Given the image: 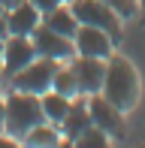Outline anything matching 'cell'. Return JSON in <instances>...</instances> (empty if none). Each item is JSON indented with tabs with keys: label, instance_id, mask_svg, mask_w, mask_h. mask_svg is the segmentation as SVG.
<instances>
[{
	"label": "cell",
	"instance_id": "cell-5",
	"mask_svg": "<svg viewBox=\"0 0 145 148\" xmlns=\"http://www.w3.org/2000/svg\"><path fill=\"white\" fill-rule=\"evenodd\" d=\"M34 39V49H36V58H49V60H57V64H67V60L76 58V45H72L70 36H61V33L49 30L45 24L30 33Z\"/></svg>",
	"mask_w": 145,
	"mask_h": 148
},
{
	"label": "cell",
	"instance_id": "cell-3",
	"mask_svg": "<svg viewBox=\"0 0 145 148\" xmlns=\"http://www.w3.org/2000/svg\"><path fill=\"white\" fill-rule=\"evenodd\" d=\"M57 60H49V58H34L24 70H18L15 76L6 79V88H15V91H27V94H36L42 97L45 91H51V79L57 73Z\"/></svg>",
	"mask_w": 145,
	"mask_h": 148
},
{
	"label": "cell",
	"instance_id": "cell-13",
	"mask_svg": "<svg viewBox=\"0 0 145 148\" xmlns=\"http://www.w3.org/2000/svg\"><path fill=\"white\" fill-rule=\"evenodd\" d=\"M21 145H30V148H57V145H67V142H64V133H61L57 124L39 121L34 130L21 139Z\"/></svg>",
	"mask_w": 145,
	"mask_h": 148
},
{
	"label": "cell",
	"instance_id": "cell-18",
	"mask_svg": "<svg viewBox=\"0 0 145 148\" xmlns=\"http://www.w3.org/2000/svg\"><path fill=\"white\" fill-rule=\"evenodd\" d=\"M30 3H34L39 12H49V9H55L57 3H64V0H30Z\"/></svg>",
	"mask_w": 145,
	"mask_h": 148
},
{
	"label": "cell",
	"instance_id": "cell-15",
	"mask_svg": "<svg viewBox=\"0 0 145 148\" xmlns=\"http://www.w3.org/2000/svg\"><path fill=\"white\" fill-rule=\"evenodd\" d=\"M51 91H57V94H64V97H70V100H76V97H82V91H79V85H76V76H72V70H70V64H61V66H57V73H55V79H51Z\"/></svg>",
	"mask_w": 145,
	"mask_h": 148
},
{
	"label": "cell",
	"instance_id": "cell-21",
	"mask_svg": "<svg viewBox=\"0 0 145 148\" xmlns=\"http://www.w3.org/2000/svg\"><path fill=\"white\" fill-rule=\"evenodd\" d=\"M18 0H0V6H3V9H9V6H15Z\"/></svg>",
	"mask_w": 145,
	"mask_h": 148
},
{
	"label": "cell",
	"instance_id": "cell-14",
	"mask_svg": "<svg viewBox=\"0 0 145 148\" xmlns=\"http://www.w3.org/2000/svg\"><path fill=\"white\" fill-rule=\"evenodd\" d=\"M39 100H42V115H45V121H51V124H61L64 115H67L70 106H72V100L64 97V94H57V91H45Z\"/></svg>",
	"mask_w": 145,
	"mask_h": 148
},
{
	"label": "cell",
	"instance_id": "cell-20",
	"mask_svg": "<svg viewBox=\"0 0 145 148\" xmlns=\"http://www.w3.org/2000/svg\"><path fill=\"white\" fill-rule=\"evenodd\" d=\"M3 121H6V106H3V94H0V130H3Z\"/></svg>",
	"mask_w": 145,
	"mask_h": 148
},
{
	"label": "cell",
	"instance_id": "cell-6",
	"mask_svg": "<svg viewBox=\"0 0 145 148\" xmlns=\"http://www.w3.org/2000/svg\"><path fill=\"white\" fill-rule=\"evenodd\" d=\"M72 45H76V55L106 60L115 51V36L100 30V27H91V24H79L76 36H72Z\"/></svg>",
	"mask_w": 145,
	"mask_h": 148
},
{
	"label": "cell",
	"instance_id": "cell-8",
	"mask_svg": "<svg viewBox=\"0 0 145 148\" xmlns=\"http://www.w3.org/2000/svg\"><path fill=\"white\" fill-rule=\"evenodd\" d=\"M88 100V112H91V124L100 127L103 133H109V136H121L124 133V112L118 109L115 103H109L103 94H91Z\"/></svg>",
	"mask_w": 145,
	"mask_h": 148
},
{
	"label": "cell",
	"instance_id": "cell-4",
	"mask_svg": "<svg viewBox=\"0 0 145 148\" xmlns=\"http://www.w3.org/2000/svg\"><path fill=\"white\" fill-rule=\"evenodd\" d=\"M72 12H76V18H79V24H91V27H100V30H106L112 33V36H121V24H124V18L118 15L112 6H106L103 0H72Z\"/></svg>",
	"mask_w": 145,
	"mask_h": 148
},
{
	"label": "cell",
	"instance_id": "cell-10",
	"mask_svg": "<svg viewBox=\"0 0 145 148\" xmlns=\"http://www.w3.org/2000/svg\"><path fill=\"white\" fill-rule=\"evenodd\" d=\"M39 24H42V12L30 0H18L15 6L6 9V33L12 36H30Z\"/></svg>",
	"mask_w": 145,
	"mask_h": 148
},
{
	"label": "cell",
	"instance_id": "cell-17",
	"mask_svg": "<svg viewBox=\"0 0 145 148\" xmlns=\"http://www.w3.org/2000/svg\"><path fill=\"white\" fill-rule=\"evenodd\" d=\"M103 3L112 6V9H115L124 21H127V18H133L136 12H139V3H136V0H103Z\"/></svg>",
	"mask_w": 145,
	"mask_h": 148
},
{
	"label": "cell",
	"instance_id": "cell-16",
	"mask_svg": "<svg viewBox=\"0 0 145 148\" xmlns=\"http://www.w3.org/2000/svg\"><path fill=\"white\" fill-rule=\"evenodd\" d=\"M109 142H112L109 133H103L100 127L91 124L85 133H79V136H76V142H72V145H79V148H106Z\"/></svg>",
	"mask_w": 145,
	"mask_h": 148
},
{
	"label": "cell",
	"instance_id": "cell-12",
	"mask_svg": "<svg viewBox=\"0 0 145 148\" xmlns=\"http://www.w3.org/2000/svg\"><path fill=\"white\" fill-rule=\"evenodd\" d=\"M42 24L49 30L61 33V36H70V39L76 36V30H79V18H76V12H72L70 3H57L55 9L42 12Z\"/></svg>",
	"mask_w": 145,
	"mask_h": 148
},
{
	"label": "cell",
	"instance_id": "cell-23",
	"mask_svg": "<svg viewBox=\"0 0 145 148\" xmlns=\"http://www.w3.org/2000/svg\"><path fill=\"white\" fill-rule=\"evenodd\" d=\"M3 39L6 36H0V64H3Z\"/></svg>",
	"mask_w": 145,
	"mask_h": 148
},
{
	"label": "cell",
	"instance_id": "cell-19",
	"mask_svg": "<svg viewBox=\"0 0 145 148\" xmlns=\"http://www.w3.org/2000/svg\"><path fill=\"white\" fill-rule=\"evenodd\" d=\"M0 36H9V33H6V9L0 12Z\"/></svg>",
	"mask_w": 145,
	"mask_h": 148
},
{
	"label": "cell",
	"instance_id": "cell-11",
	"mask_svg": "<svg viewBox=\"0 0 145 148\" xmlns=\"http://www.w3.org/2000/svg\"><path fill=\"white\" fill-rule=\"evenodd\" d=\"M57 127H61V133H64V142H67V145H72L79 133H85V130L91 127L88 100H85V97H76V100H72V106H70V112L64 115V121H61Z\"/></svg>",
	"mask_w": 145,
	"mask_h": 148
},
{
	"label": "cell",
	"instance_id": "cell-26",
	"mask_svg": "<svg viewBox=\"0 0 145 148\" xmlns=\"http://www.w3.org/2000/svg\"><path fill=\"white\" fill-rule=\"evenodd\" d=\"M0 12H3V6H0Z\"/></svg>",
	"mask_w": 145,
	"mask_h": 148
},
{
	"label": "cell",
	"instance_id": "cell-2",
	"mask_svg": "<svg viewBox=\"0 0 145 148\" xmlns=\"http://www.w3.org/2000/svg\"><path fill=\"white\" fill-rule=\"evenodd\" d=\"M3 106H6L3 130L12 133L18 142H21V139L34 130L39 121H45V115H42V100H39L36 94L6 88V91H3Z\"/></svg>",
	"mask_w": 145,
	"mask_h": 148
},
{
	"label": "cell",
	"instance_id": "cell-22",
	"mask_svg": "<svg viewBox=\"0 0 145 148\" xmlns=\"http://www.w3.org/2000/svg\"><path fill=\"white\" fill-rule=\"evenodd\" d=\"M6 91V76H3V70H0V94Z\"/></svg>",
	"mask_w": 145,
	"mask_h": 148
},
{
	"label": "cell",
	"instance_id": "cell-9",
	"mask_svg": "<svg viewBox=\"0 0 145 148\" xmlns=\"http://www.w3.org/2000/svg\"><path fill=\"white\" fill-rule=\"evenodd\" d=\"M36 58V49H34V39L30 36H6L3 39V64H0V70H3V76H15L18 70H24V66L30 64V60Z\"/></svg>",
	"mask_w": 145,
	"mask_h": 148
},
{
	"label": "cell",
	"instance_id": "cell-25",
	"mask_svg": "<svg viewBox=\"0 0 145 148\" xmlns=\"http://www.w3.org/2000/svg\"><path fill=\"white\" fill-rule=\"evenodd\" d=\"M64 3H72V0H64Z\"/></svg>",
	"mask_w": 145,
	"mask_h": 148
},
{
	"label": "cell",
	"instance_id": "cell-7",
	"mask_svg": "<svg viewBox=\"0 0 145 148\" xmlns=\"http://www.w3.org/2000/svg\"><path fill=\"white\" fill-rule=\"evenodd\" d=\"M67 64H70L72 76H76V85H79V91H82V97L100 94V88H103V76H106V60L76 55L72 60H67Z\"/></svg>",
	"mask_w": 145,
	"mask_h": 148
},
{
	"label": "cell",
	"instance_id": "cell-1",
	"mask_svg": "<svg viewBox=\"0 0 145 148\" xmlns=\"http://www.w3.org/2000/svg\"><path fill=\"white\" fill-rule=\"evenodd\" d=\"M100 94L115 103L121 112H130L136 103H139V94H142V82H139V73L136 66L130 64L127 58L121 55H112L106 58V76H103V88Z\"/></svg>",
	"mask_w": 145,
	"mask_h": 148
},
{
	"label": "cell",
	"instance_id": "cell-24",
	"mask_svg": "<svg viewBox=\"0 0 145 148\" xmlns=\"http://www.w3.org/2000/svg\"><path fill=\"white\" fill-rule=\"evenodd\" d=\"M136 3H139V12H145V0H136Z\"/></svg>",
	"mask_w": 145,
	"mask_h": 148
}]
</instances>
